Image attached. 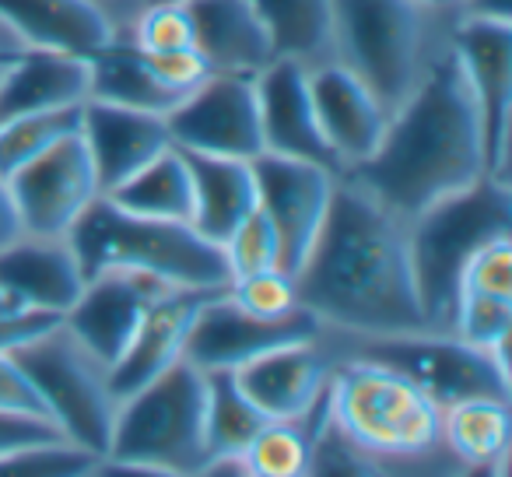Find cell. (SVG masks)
<instances>
[{"instance_id": "5b68a950", "label": "cell", "mask_w": 512, "mask_h": 477, "mask_svg": "<svg viewBox=\"0 0 512 477\" xmlns=\"http://www.w3.org/2000/svg\"><path fill=\"white\" fill-rule=\"evenodd\" d=\"M102 467L120 474H204L207 372L183 358L123 397Z\"/></svg>"}, {"instance_id": "ee69618b", "label": "cell", "mask_w": 512, "mask_h": 477, "mask_svg": "<svg viewBox=\"0 0 512 477\" xmlns=\"http://www.w3.org/2000/svg\"><path fill=\"white\" fill-rule=\"evenodd\" d=\"M95 4H99V8L106 11V15L113 18L123 32H127V25L134 22V15L141 11L144 0H95Z\"/></svg>"}, {"instance_id": "ffe728a7", "label": "cell", "mask_w": 512, "mask_h": 477, "mask_svg": "<svg viewBox=\"0 0 512 477\" xmlns=\"http://www.w3.org/2000/svg\"><path fill=\"white\" fill-rule=\"evenodd\" d=\"M0 288L22 309L64 316L85 292V271L67 235H29L0 250Z\"/></svg>"}, {"instance_id": "44dd1931", "label": "cell", "mask_w": 512, "mask_h": 477, "mask_svg": "<svg viewBox=\"0 0 512 477\" xmlns=\"http://www.w3.org/2000/svg\"><path fill=\"white\" fill-rule=\"evenodd\" d=\"M330 372L334 365H330L323 344L309 341L253 358V362L239 365L232 376L264 418L295 421L313 411V404L327 390Z\"/></svg>"}, {"instance_id": "ba28073f", "label": "cell", "mask_w": 512, "mask_h": 477, "mask_svg": "<svg viewBox=\"0 0 512 477\" xmlns=\"http://www.w3.org/2000/svg\"><path fill=\"white\" fill-rule=\"evenodd\" d=\"M11 358L32 379L64 439L106 463L120 411V397L113 393L106 365L85 344L74 341L67 327L50 330L39 341L18 348Z\"/></svg>"}, {"instance_id": "30bf717a", "label": "cell", "mask_w": 512, "mask_h": 477, "mask_svg": "<svg viewBox=\"0 0 512 477\" xmlns=\"http://www.w3.org/2000/svg\"><path fill=\"white\" fill-rule=\"evenodd\" d=\"M256 74L214 71L197 85L169 116L172 144L183 151L221 158L264 155V130H260V102H256Z\"/></svg>"}, {"instance_id": "277c9868", "label": "cell", "mask_w": 512, "mask_h": 477, "mask_svg": "<svg viewBox=\"0 0 512 477\" xmlns=\"http://www.w3.org/2000/svg\"><path fill=\"white\" fill-rule=\"evenodd\" d=\"M505 235H512V190L509 183L491 176L435 200L418 218L407 221L414 281L428 330H453L463 271L484 246Z\"/></svg>"}, {"instance_id": "1f68e13d", "label": "cell", "mask_w": 512, "mask_h": 477, "mask_svg": "<svg viewBox=\"0 0 512 477\" xmlns=\"http://www.w3.org/2000/svg\"><path fill=\"white\" fill-rule=\"evenodd\" d=\"M81 130V106L46 109L0 123V176L8 179Z\"/></svg>"}, {"instance_id": "e0dca14e", "label": "cell", "mask_w": 512, "mask_h": 477, "mask_svg": "<svg viewBox=\"0 0 512 477\" xmlns=\"http://www.w3.org/2000/svg\"><path fill=\"white\" fill-rule=\"evenodd\" d=\"M162 288V281L144 278V274L127 271H106L85 281V292L64 313L67 334L78 344H85L106 369L120 362L127 351L130 337H134L137 323H141L144 309L151 306Z\"/></svg>"}, {"instance_id": "8992f818", "label": "cell", "mask_w": 512, "mask_h": 477, "mask_svg": "<svg viewBox=\"0 0 512 477\" xmlns=\"http://www.w3.org/2000/svg\"><path fill=\"white\" fill-rule=\"evenodd\" d=\"M330 425L369 460H418L442 449V407L397 369L351 358L330 372Z\"/></svg>"}, {"instance_id": "7402d4cb", "label": "cell", "mask_w": 512, "mask_h": 477, "mask_svg": "<svg viewBox=\"0 0 512 477\" xmlns=\"http://www.w3.org/2000/svg\"><path fill=\"white\" fill-rule=\"evenodd\" d=\"M0 18L25 50L92 57L123 29L95 0H0Z\"/></svg>"}, {"instance_id": "f6af8a7d", "label": "cell", "mask_w": 512, "mask_h": 477, "mask_svg": "<svg viewBox=\"0 0 512 477\" xmlns=\"http://www.w3.org/2000/svg\"><path fill=\"white\" fill-rule=\"evenodd\" d=\"M421 8L432 11V15H442V11H463L467 0H418Z\"/></svg>"}, {"instance_id": "ac0fdd59", "label": "cell", "mask_w": 512, "mask_h": 477, "mask_svg": "<svg viewBox=\"0 0 512 477\" xmlns=\"http://www.w3.org/2000/svg\"><path fill=\"white\" fill-rule=\"evenodd\" d=\"M256 102H260V130H264V151L288 158H309L327 169H337L327 141L320 134L309 92V67L299 60L274 57L264 71H256Z\"/></svg>"}, {"instance_id": "d6986e66", "label": "cell", "mask_w": 512, "mask_h": 477, "mask_svg": "<svg viewBox=\"0 0 512 477\" xmlns=\"http://www.w3.org/2000/svg\"><path fill=\"white\" fill-rule=\"evenodd\" d=\"M81 141H85L88 155H92L95 179H99L102 193L127 183L151 158L172 148L165 116L113 106V102L99 99L81 102Z\"/></svg>"}, {"instance_id": "e575fe53", "label": "cell", "mask_w": 512, "mask_h": 477, "mask_svg": "<svg viewBox=\"0 0 512 477\" xmlns=\"http://www.w3.org/2000/svg\"><path fill=\"white\" fill-rule=\"evenodd\" d=\"M225 260H228V274L232 278H242V274H260V271H281V239L278 228H274L271 214L256 207L232 228L225 243Z\"/></svg>"}, {"instance_id": "4fadbf2b", "label": "cell", "mask_w": 512, "mask_h": 477, "mask_svg": "<svg viewBox=\"0 0 512 477\" xmlns=\"http://www.w3.org/2000/svg\"><path fill=\"white\" fill-rule=\"evenodd\" d=\"M323 330L327 327L309 309H299L285 320H256L228 299V288H218L200 306L183 358L204 372H235L239 365L278 348L323 341Z\"/></svg>"}, {"instance_id": "3957f363", "label": "cell", "mask_w": 512, "mask_h": 477, "mask_svg": "<svg viewBox=\"0 0 512 477\" xmlns=\"http://www.w3.org/2000/svg\"><path fill=\"white\" fill-rule=\"evenodd\" d=\"M67 239L85 281L106 271L144 274L169 288H225L232 281L225 250L204 239L190 221L134 214L106 193L85 207Z\"/></svg>"}, {"instance_id": "d4e9b609", "label": "cell", "mask_w": 512, "mask_h": 477, "mask_svg": "<svg viewBox=\"0 0 512 477\" xmlns=\"http://www.w3.org/2000/svg\"><path fill=\"white\" fill-rule=\"evenodd\" d=\"M88 99V57L25 50L0 78V123Z\"/></svg>"}, {"instance_id": "8d00e7d4", "label": "cell", "mask_w": 512, "mask_h": 477, "mask_svg": "<svg viewBox=\"0 0 512 477\" xmlns=\"http://www.w3.org/2000/svg\"><path fill=\"white\" fill-rule=\"evenodd\" d=\"M228 299L242 313L256 316V320H285V316L302 309L299 292H295V278L285 271H260L232 278L228 281Z\"/></svg>"}, {"instance_id": "484cf974", "label": "cell", "mask_w": 512, "mask_h": 477, "mask_svg": "<svg viewBox=\"0 0 512 477\" xmlns=\"http://www.w3.org/2000/svg\"><path fill=\"white\" fill-rule=\"evenodd\" d=\"M183 155L193 172V197H197L190 225L204 239L221 246L232 235V228L256 207L253 162H246V158L200 155V151H183Z\"/></svg>"}, {"instance_id": "4316f807", "label": "cell", "mask_w": 512, "mask_h": 477, "mask_svg": "<svg viewBox=\"0 0 512 477\" xmlns=\"http://www.w3.org/2000/svg\"><path fill=\"white\" fill-rule=\"evenodd\" d=\"M88 99L113 102V106L141 109V113L169 116L179 106V95L155 78L148 57L134 39L123 32L116 43L102 46L88 57Z\"/></svg>"}, {"instance_id": "7a4b0ae2", "label": "cell", "mask_w": 512, "mask_h": 477, "mask_svg": "<svg viewBox=\"0 0 512 477\" xmlns=\"http://www.w3.org/2000/svg\"><path fill=\"white\" fill-rule=\"evenodd\" d=\"M344 176L404 221L488 176L481 113L449 39L414 92L390 113L379 148Z\"/></svg>"}, {"instance_id": "9c48e42d", "label": "cell", "mask_w": 512, "mask_h": 477, "mask_svg": "<svg viewBox=\"0 0 512 477\" xmlns=\"http://www.w3.org/2000/svg\"><path fill=\"white\" fill-rule=\"evenodd\" d=\"M358 355L397 369L439 407L470 397H512L509 351L481 348V344L463 341L449 330L362 337Z\"/></svg>"}, {"instance_id": "83f0119b", "label": "cell", "mask_w": 512, "mask_h": 477, "mask_svg": "<svg viewBox=\"0 0 512 477\" xmlns=\"http://www.w3.org/2000/svg\"><path fill=\"white\" fill-rule=\"evenodd\" d=\"M509 442V400L470 397L442 407V449L460 467L502 474L509 463Z\"/></svg>"}, {"instance_id": "7c38bea8", "label": "cell", "mask_w": 512, "mask_h": 477, "mask_svg": "<svg viewBox=\"0 0 512 477\" xmlns=\"http://www.w3.org/2000/svg\"><path fill=\"white\" fill-rule=\"evenodd\" d=\"M256 176V200L271 214L274 228L281 239V271L299 274L302 264L313 253L320 228L327 221L334 186L341 172L327 169L309 158H288V155H264L253 158Z\"/></svg>"}, {"instance_id": "52a82bcc", "label": "cell", "mask_w": 512, "mask_h": 477, "mask_svg": "<svg viewBox=\"0 0 512 477\" xmlns=\"http://www.w3.org/2000/svg\"><path fill=\"white\" fill-rule=\"evenodd\" d=\"M432 18L418 0H334V60L393 113L442 46L432 39Z\"/></svg>"}, {"instance_id": "cb8c5ba5", "label": "cell", "mask_w": 512, "mask_h": 477, "mask_svg": "<svg viewBox=\"0 0 512 477\" xmlns=\"http://www.w3.org/2000/svg\"><path fill=\"white\" fill-rule=\"evenodd\" d=\"M197 29V53L211 71L256 74L274 60L267 32L253 0H186Z\"/></svg>"}, {"instance_id": "603a6c76", "label": "cell", "mask_w": 512, "mask_h": 477, "mask_svg": "<svg viewBox=\"0 0 512 477\" xmlns=\"http://www.w3.org/2000/svg\"><path fill=\"white\" fill-rule=\"evenodd\" d=\"M512 330V235L484 246L467 264L456 288L449 334L491 351H509Z\"/></svg>"}, {"instance_id": "9a60e30c", "label": "cell", "mask_w": 512, "mask_h": 477, "mask_svg": "<svg viewBox=\"0 0 512 477\" xmlns=\"http://www.w3.org/2000/svg\"><path fill=\"white\" fill-rule=\"evenodd\" d=\"M309 92H313L320 134L330 155L337 158V169H355L379 148L390 123V109L358 74H351L337 60L309 67Z\"/></svg>"}, {"instance_id": "836d02e7", "label": "cell", "mask_w": 512, "mask_h": 477, "mask_svg": "<svg viewBox=\"0 0 512 477\" xmlns=\"http://www.w3.org/2000/svg\"><path fill=\"white\" fill-rule=\"evenodd\" d=\"M127 36L144 53L197 50V29L186 0H144L134 22L127 25Z\"/></svg>"}, {"instance_id": "ab89813d", "label": "cell", "mask_w": 512, "mask_h": 477, "mask_svg": "<svg viewBox=\"0 0 512 477\" xmlns=\"http://www.w3.org/2000/svg\"><path fill=\"white\" fill-rule=\"evenodd\" d=\"M64 327L60 313H43V309H11L0 313V355H15L18 348L39 341L50 330Z\"/></svg>"}, {"instance_id": "7dc6e473", "label": "cell", "mask_w": 512, "mask_h": 477, "mask_svg": "<svg viewBox=\"0 0 512 477\" xmlns=\"http://www.w3.org/2000/svg\"><path fill=\"white\" fill-rule=\"evenodd\" d=\"M15 57H18V53H15ZM15 57H0V78H4V71H8V64H11Z\"/></svg>"}, {"instance_id": "7bdbcfd3", "label": "cell", "mask_w": 512, "mask_h": 477, "mask_svg": "<svg viewBox=\"0 0 512 477\" xmlns=\"http://www.w3.org/2000/svg\"><path fill=\"white\" fill-rule=\"evenodd\" d=\"M460 15L495 18V22H512V0H467Z\"/></svg>"}, {"instance_id": "f35d334b", "label": "cell", "mask_w": 512, "mask_h": 477, "mask_svg": "<svg viewBox=\"0 0 512 477\" xmlns=\"http://www.w3.org/2000/svg\"><path fill=\"white\" fill-rule=\"evenodd\" d=\"M46 442H67L64 432H60L50 418L0 411V460L11 456V453H22V449L46 446Z\"/></svg>"}, {"instance_id": "60d3db41", "label": "cell", "mask_w": 512, "mask_h": 477, "mask_svg": "<svg viewBox=\"0 0 512 477\" xmlns=\"http://www.w3.org/2000/svg\"><path fill=\"white\" fill-rule=\"evenodd\" d=\"M0 411H18V414H36V418H50L43 397L25 376V369L11 355H0ZM53 421V418H50ZM57 425V421H53Z\"/></svg>"}, {"instance_id": "6da1fadb", "label": "cell", "mask_w": 512, "mask_h": 477, "mask_svg": "<svg viewBox=\"0 0 512 477\" xmlns=\"http://www.w3.org/2000/svg\"><path fill=\"white\" fill-rule=\"evenodd\" d=\"M299 306L351 337L428 330L407 221L341 172L313 253L295 274Z\"/></svg>"}, {"instance_id": "2e32d148", "label": "cell", "mask_w": 512, "mask_h": 477, "mask_svg": "<svg viewBox=\"0 0 512 477\" xmlns=\"http://www.w3.org/2000/svg\"><path fill=\"white\" fill-rule=\"evenodd\" d=\"M228 288V285H225ZM218 288H162L144 309L141 323H137L134 337H130L127 351L120 362L109 369V383H113L116 397H130L151 379L169 372L176 362H183L186 341H190L193 320H197L200 306H204Z\"/></svg>"}, {"instance_id": "f1b7e54d", "label": "cell", "mask_w": 512, "mask_h": 477, "mask_svg": "<svg viewBox=\"0 0 512 477\" xmlns=\"http://www.w3.org/2000/svg\"><path fill=\"white\" fill-rule=\"evenodd\" d=\"M274 57L299 60L306 67L334 60V0H253Z\"/></svg>"}, {"instance_id": "4dcf8cb0", "label": "cell", "mask_w": 512, "mask_h": 477, "mask_svg": "<svg viewBox=\"0 0 512 477\" xmlns=\"http://www.w3.org/2000/svg\"><path fill=\"white\" fill-rule=\"evenodd\" d=\"M271 418L239 390L232 372H207V467L221 460H239L242 449Z\"/></svg>"}, {"instance_id": "5bb4252c", "label": "cell", "mask_w": 512, "mask_h": 477, "mask_svg": "<svg viewBox=\"0 0 512 477\" xmlns=\"http://www.w3.org/2000/svg\"><path fill=\"white\" fill-rule=\"evenodd\" d=\"M8 186L22 218V232L29 235H67L85 207L102 193L81 130L8 176Z\"/></svg>"}, {"instance_id": "f546056e", "label": "cell", "mask_w": 512, "mask_h": 477, "mask_svg": "<svg viewBox=\"0 0 512 477\" xmlns=\"http://www.w3.org/2000/svg\"><path fill=\"white\" fill-rule=\"evenodd\" d=\"M113 204L127 207L134 214L148 218H169V221H193V172L186 165V155L172 144L158 158H151L141 172L106 193Z\"/></svg>"}, {"instance_id": "74e56055", "label": "cell", "mask_w": 512, "mask_h": 477, "mask_svg": "<svg viewBox=\"0 0 512 477\" xmlns=\"http://www.w3.org/2000/svg\"><path fill=\"white\" fill-rule=\"evenodd\" d=\"M151 64V71H155V78L162 81L169 92H176L179 99H186V95L193 92L197 85H204L207 78H211V67H207V60L200 57L197 50H176V53H144Z\"/></svg>"}, {"instance_id": "bcb514c9", "label": "cell", "mask_w": 512, "mask_h": 477, "mask_svg": "<svg viewBox=\"0 0 512 477\" xmlns=\"http://www.w3.org/2000/svg\"><path fill=\"white\" fill-rule=\"evenodd\" d=\"M11 309H22V306H18V302L11 299V295L4 292V288H0V313H11Z\"/></svg>"}, {"instance_id": "8fae6325", "label": "cell", "mask_w": 512, "mask_h": 477, "mask_svg": "<svg viewBox=\"0 0 512 477\" xmlns=\"http://www.w3.org/2000/svg\"><path fill=\"white\" fill-rule=\"evenodd\" d=\"M449 50L456 53L474 92L484 127V162L488 176L509 183V130H512V22L460 15L449 32Z\"/></svg>"}, {"instance_id": "d6a6232c", "label": "cell", "mask_w": 512, "mask_h": 477, "mask_svg": "<svg viewBox=\"0 0 512 477\" xmlns=\"http://www.w3.org/2000/svg\"><path fill=\"white\" fill-rule=\"evenodd\" d=\"M309 456H313V442H309L306 421L295 418L267 421L242 449L239 463L242 474L249 477H302L309 474Z\"/></svg>"}, {"instance_id": "d590c367", "label": "cell", "mask_w": 512, "mask_h": 477, "mask_svg": "<svg viewBox=\"0 0 512 477\" xmlns=\"http://www.w3.org/2000/svg\"><path fill=\"white\" fill-rule=\"evenodd\" d=\"M102 460L74 442H46L0 460V477H88L99 474Z\"/></svg>"}, {"instance_id": "b9f144b4", "label": "cell", "mask_w": 512, "mask_h": 477, "mask_svg": "<svg viewBox=\"0 0 512 477\" xmlns=\"http://www.w3.org/2000/svg\"><path fill=\"white\" fill-rule=\"evenodd\" d=\"M18 235H22V218H18V207H15V197H11L8 179L0 176V250H4L8 243H15Z\"/></svg>"}]
</instances>
